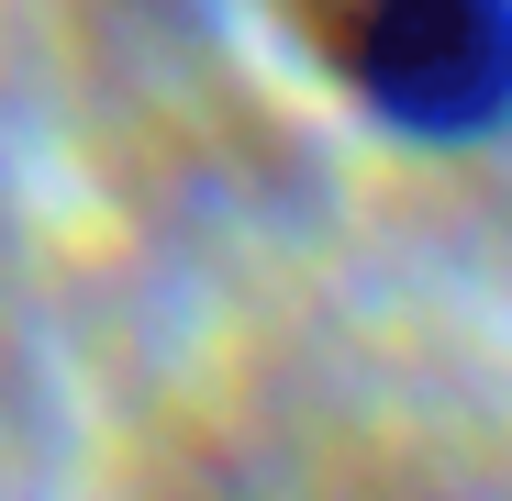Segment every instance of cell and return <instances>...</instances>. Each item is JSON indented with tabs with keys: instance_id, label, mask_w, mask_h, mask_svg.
<instances>
[{
	"instance_id": "obj_1",
	"label": "cell",
	"mask_w": 512,
	"mask_h": 501,
	"mask_svg": "<svg viewBox=\"0 0 512 501\" xmlns=\"http://www.w3.org/2000/svg\"><path fill=\"white\" fill-rule=\"evenodd\" d=\"M323 56L346 101L401 145L512 134V0H334Z\"/></svg>"
}]
</instances>
